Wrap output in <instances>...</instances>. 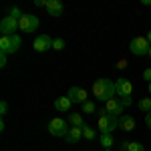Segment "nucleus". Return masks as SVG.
<instances>
[{
	"instance_id": "nucleus-3",
	"label": "nucleus",
	"mask_w": 151,
	"mask_h": 151,
	"mask_svg": "<svg viewBox=\"0 0 151 151\" xmlns=\"http://www.w3.org/2000/svg\"><path fill=\"white\" fill-rule=\"evenodd\" d=\"M149 40H147V36H135L131 42H129V50L135 55V57H145V55H149Z\"/></svg>"
},
{
	"instance_id": "nucleus-33",
	"label": "nucleus",
	"mask_w": 151,
	"mask_h": 151,
	"mask_svg": "<svg viewBox=\"0 0 151 151\" xmlns=\"http://www.w3.org/2000/svg\"><path fill=\"white\" fill-rule=\"evenodd\" d=\"M147 91H149V95H151V83H149V85H147Z\"/></svg>"
},
{
	"instance_id": "nucleus-20",
	"label": "nucleus",
	"mask_w": 151,
	"mask_h": 151,
	"mask_svg": "<svg viewBox=\"0 0 151 151\" xmlns=\"http://www.w3.org/2000/svg\"><path fill=\"white\" fill-rule=\"evenodd\" d=\"M83 113H89V115H93V113H97V105L93 103V101H87V103H83Z\"/></svg>"
},
{
	"instance_id": "nucleus-11",
	"label": "nucleus",
	"mask_w": 151,
	"mask_h": 151,
	"mask_svg": "<svg viewBox=\"0 0 151 151\" xmlns=\"http://www.w3.org/2000/svg\"><path fill=\"white\" fill-rule=\"evenodd\" d=\"M63 10H65V6H63V2L60 0H47V12L48 16H60L63 14Z\"/></svg>"
},
{
	"instance_id": "nucleus-5",
	"label": "nucleus",
	"mask_w": 151,
	"mask_h": 151,
	"mask_svg": "<svg viewBox=\"0 0 151 151\" xmlns=\"http://www.w3.org/2000/svg\"><path fill=\"white\" fill-rule=\"evenodd\" d=\"M18 26H20L22 32H35L36 28L40 26V20H38V16H35V14L24 12L22 16L18 18Z\"/></svg>"
},
{
	"instance_id": "nucleus-23",
	"label": "nucleus",
	"mask_w": 151,
	"mask_h": 151,
	"mask_svg": "<svg viewBox=\"0 0 151 151\" xmlns=\"http://www.w3.org/2000/svg\"><path fill=\"white\" fill-rule=\"evenodd\" d=\"M52 48H55V50H63V48H65V40H63V38H55V40H52Z\"/></svg>"
},
{
	"instance_id": "nucleus-12",
	"label": "nucleus",
	"mask_w": 151,
	"mask_h": 151,
	"mask_svg": "<svg viewBox=\"0 0 151 151\" xmlns=\"http://www.w3.org/2000/svg\"><path fill=\"white\" fill-rule=\"evenodd\" d=\"M119 129H123L125 133H131V131H135V119L127 113H123V115L119 117Z\"/></svg>"
},
{
	"instance_id": "nucleus-8",
	"label": "nucleus",
	"mask_w": 151,
	"mask_h": 151,
	"mask_svg": "<svg viewBox=\"0 0 151 151\" xmlns=\"http://www.w3.org/2000/svg\"><path fill=\"white\" fill-rule=\"evenodd\" d=\"M67 97L73 101V105H75V103L83 105V103H87V101H89V93H87L83 87H70L69 93H67Z\"/></svg>"
},
{
	"instance_id": "nucleus-30",
	"label": "nucleus",
	"mask_w": 151,
	"mask_h": 151,
	"mask_svg": "<svg viewBox=\"0 0 151 151\" xmlns=\"http://www.w3.org/2000/svg\"><path fill=\"white\" fill-rule=\"evenodd\" d=\"M35 4H36V6H38V8H42V6H45V8H47V0H45V2H42V0H36Z\"/></svg>"
},
{
	"instance_id": "nucleus-17",
	"label": "nucleus",
	"mask_w": 151,
	"mask_h": 151,
	"mask_svg": "<svg viewBox=\"0 0 151 151\" xmlns=\"http://www.w3.org/2000/svg\"><path fill=\"white\" fill-rule=\"evenodd\" d=\"M69 123L73 125V127H83V125H85L81 113H69Z\"/></svg>"
},
{
	"instance_id": "nucleus-9",
	"label": "nucleus",
	"mask_w": 151,
	"mask_h": 151,
	"mask_svg": "<svg viewBox=\"0 0 151 151\" xmlns=\"http://www.w3.org/2000/svg\"><path fill=\"white\" fill-rule=\"evenodd\" d=\"M52 40L55 38H50L48 35H38L35 38V42H32V48H35L36 52H47L52 48Z\"/></svg>"
},
{
	"instance_id": "nucleus-35",
	"label": "nucleus",
	"mask_w": 151,
	"mask_h": 151,
	"mask_svg": "<svg viewBox=\"0 0 151 151\" xmlns=\"http://www.w3.org/2000/svg\"><path fill=\"white\" fill-rule=\"evenodd\" d=\"M149 57H151V48H149Z\"/></svg>"
},
{
	"instance_id": "nucleus-25",
	"label": "nucleus",
	"mask_w": 151,
	"mask_h": 151,
	"mask_svg": "<svg viewBox=\"0 0 151 151\" xmlns=\"http://www.w3.org/2000/svg\"><path fill=\"white\" fill-rule=\"evenodd\" d=\"M143 81L151 83V69H145V70H143Z\"/></svg>"
},
{
	"instance_id": "nucleus-7",
	"label": "nucleus",
	"mask_w": 151,
	"mask_h": 151,
	"mask_svg": "<svg viewBox=\"0 0 151 151\" xmlns=\"http://www.w3.org/2000/svg\"><path fill=\"white\" fill-rule=\"evenodd\" d=\"M133 93V83L129 79H117L115 81V95L119 99H125V97H131Z\"/></svg>"
},
{
	"instance_id": "nucleus-14",
	"label": "nucleus",
	"mask_w": 151,
	"mask_h": 151,
	"mask_svg": "<svg viewBox=\"0 0 151 151\" xmlns=\"http://www.w3.org/2000/svg\"><path fill=\"white\" fill-rule=\"evenodd\" d=\"M70 107H73V101H70L67 95H65V97H58L57 101H55V109L60 111V113H69Z\"/></svg>"
},
{
	"instance_id": "nucleus-31",
	"label": "nucleus",
	"mask_w": 151,
	"mask_h": 151,
	"mask_svg": "<svg viewBox=\"0 0 151 151\" xmlns=\"http://www.w3.org/2000/svg\"><path fill=\"white\" fill-rule=\"evenodd\" d=\"M143 6H151V0H143Z\"/></svg>"
},
{
	"instance_id": "nucleus-4",
	"label": "nucleus",
	"mask_w": 151,
	"mask_h": 151,
	"mask_svg": "<svg viewBox=\"0 0 151 151\" xmlns=\"http://www.w3.org/2000/svg\"><path fill=\"white\" fill-rule=\"evenodd\" d=\"M47 129H48V133H50L52 137H67V133H69V125H67V121L60 119V117L50 119Z\"/></svg>"
},
{
	"instance_id": "nucleus-21",
	"label": "nucleus",
	"mask_w": 151,
	"mask_h": 151,
	"mask_svg": "<svg viewBox=\"0 0 151 151\" xmlns=\"http://www.w3.org/2000/svg\"><path fill=\"white\" fill-rule=\"evenodd\" d=\"M113 143H115V141H113V137H111V135H101V145H103L105 149H109V151H111Z\"/></svg>"
},
{
	"instance_id": "nucleus-32",
	"label": "nucleus",
	"mask_w": 151,
	"mask_h": 151,
	"mask_svg": "<svg viewBox=\"0 0 151 151\" xmlns=\"http://www.w3.org/2000/svg\"><path fill=\"white\" fill-rule=\"evenodd\" d=\"M145 36H147V40H149V45H151V30H149V32H147Z\"/></svg>"
},
{
	"instance_id": "nucleus-24",
	"label": "nucleus",
	"mask_w": 151,
	"mask_h": 151,
	"mask_svg": "<svg viewBox=\"0 0 151 151\" xmlns=\"http://www.w3.org/2000/svg\"><path fill=\"white\" fill-rule=\"evenodd\" d=\"M6 113H8V103H6V101H2V103H0V115L4 117Z\"/></svg>"
},
{
	"instance_id": "nucleus-19",
	"label": "nucleus",
	"mask_w": 151,
	"mask_h": 151,
	"mask_svg": "<svg viewBox=\"0 0 151 151\" xmlns=\"http://www.w3.org/2000/svg\"><path fill=\"white\" fill-rule=\"evenodd\" d=\"M83 137L87 141H93L95 137H97V129L89 127V125H83Z\"/></svg>"
},
{
	"instance_id": "nucleus-29",
	"label": "nucleus",
	"mask_w": 151,
	"mask_h": 151,
	"mask_svg": "<svg viewBox=\"0 0 151 151\" xmlns=\"http://www.w3.org/2000/svg\"><path fill=\"white\" fill-rule=\"evenodd\" d=\"M145 125L151 129V113H147V115H145Z\"/></svg>"
},
{
	"instance_id": "nucleus-15",
	"label": "nucleus",
	"mask_w": 151,
	"mask_h": 151,
	"mask_svg": "<svg viewBox=\"0 0 151 151\" xmlns=\"http://www.w3.org/2000/svg\"><path fill=\"white\" fill-rule=\"evenodd\" d=\"M65 139L69 141V143H79L83 139V127H70Z\"/></svg>"
},
{
	"instance_id": "nucleus-13",
	"label": "nucleus",
	"mask_w": 151,
	"mask_h": 151,
	"mask_svg": "<svg viewBox=\"0 0 151 151\" xmlns=\"http://www.w3.org/2000/svg\"><path fill=\"white\" fill-rule=\"evenodd\" d=\"M14 45H12V36H0V55H14Z\"/></svg>"
},
{
	"instance_id": "nucleus-2",
	"label": "nucleus",
	"mask_w": 151,
	"mask_h": 151,
	"mask_svg": "<svg viewBox=\"0 0 151 151\" xmlns=\"http://www.w3.org/2000/svg\"><path fill=\"white\" fill-rule=\"evenodd\" d=\"M97 129H99V133L101 135H111V131H115L119 129V117H113L107 113V109H101V111H97Z\"/></svg>"
},
{
	"instance_id": "nucleus-26",
	"label": "nucleus",
	"mask_w": 151,
	"mask_h": 151,
	"mask_svg": "<svg viewBox=\"0 0 151 151\" xmlns=\"http://www.w3.org/2000/svg\"><path fill=\"white\" fill-rule=\"evenodd\" d=\"M129 63L127 60H125V58H121V60H119V63H117V69H125V67H127Z\"/></svg>"
},
{
	"instance_id": "nucleus-16",
	"label": "nucleus",
	"mask_w": 151,
	"mask_h": 151,
	"mask_svg": "<svg viewBox=\"0 0 151 151\" xmlns=\"http://www.w3.org/2000/svg\"><path fill=\"white\" fill-rule=\"evenodd\" d=\"M123 149H127V151H145V147H143V143H139V141H123Z\"/></svg>"
},
{
	"instance_id": "nucleus-6",
	"label": "nucleus",
	"mask_w": 151,
	"mask_h": 151,
	"mask_svg": "<svg viewBox=\"0 0 151 151\" xmlns=\"http://www.w3.org/2000/svg\"><path fill=\"white\" fill-rule=\"evenodd\" d=\"M16 30H20L16 18L4 16V18L0 20V32H2V36H12V35H16Z\"/></svg>"
},
{
	"instance_id": "nucleus-34",
	"label": "nucleus",
	"mask_w": 151,
	"mask_h": 151,
	"mask_svg": "<svg viewBox=\"0 0 151 151\" xmlns=\"http://www.w3.org/2000/svg\"><path fill=\"white\" fill-rule=\"evenodd\" d=\"M119 151H127V149H123V147H121V149H119Z\"/></svg>"
},
{
	"instance_id": "nucleus-1",
	"label": "nucleus",
	"mask_w": 151,
	"mask_h": 151,
	"mask_svg": "<svg viewBox=\"0 0 151 151\" xmlns=\"http://www.w3.org/2000/svg\"><path fill=\"white\" fill-rule=\"evenodd\" d=\"M93 95L97 101H111L115 97V81H109V79H97L93 83Z\"/></svg>"
},
{
	"instance_id": "nucleus-27",
	"label": "nucleus",
	"mask_w": 151,
	"mask_h": 151,
	"mask_svg": "<svg viewBox=\"0 0 151 151\" xmlns=\"http://www.w3.org/2000/svg\"><path fill=\"white\" fill-rule=\"evenodd\" d=\"M6 60H8V55H0V67H6Z\"/></svg>"
},
{
	"instance_id": "nucleus-18",
	"label": "nucleus",
	"mask_w": 151,
	"mask_h": 151,
	"mask_svg": "<svg viewBox=\"0 0 151 151\" xmlns=\"http://www.w3.org/2000/svg\"><path fill=\"white\" fill-rule=\"evenodd\" d=\"M137 107H139L141 113H151V97H145V99H141L139 103H137Z\"/></svg>"
},
{
	"instance_id": "nucleus-10",
	"label": "nucleus",
	"mask_w": 151,
	"mask_h": 151,
	"mask_svg": "<svg viewBox=\"0 0 151 151\" xmlns=\"http://www.w3.org/2000/svg\"><path fill=\"white\" fill-rule=\"evenodd\" d=\"M105 109H107V113H109V115L121 117V115H123V111H125V105H123V101H121V99L113 97L111 101H107V103H105Z\"/></svg>"
},
{
	"instance_id": "nucleus-28",
	"label": "nucleus",
	"mask_w": 151,
	"mask_h": 151,
	"mask_svg": "<svg viewBox=\"0 0 151 151\" xmlns=\"http://www.w3.org/2000/svg\"><path fill=\"white\" fill-rule=\"evenodd\" d=\"M121 101H123V105H125V107H129V105L133 103V99H131V97H125V99H121Z\"/></svg>"
},
{
	"instance_id": "nucleus-22",
	"label": "nucleus",
	"mask_w": 151,
	"mask_h": 151,
	"mask_svg": "<svg viewBox=\"0 0 151 151\" xmlns=\"http://www.w3.org/2000/svg\"><path fill=\"white\" fill-rule=\"evenodd\" d=\"M22 14H24V12H20V8H18V6H12V8H10V12H8V16L16 18V20H18V18H20Z\"/></svg>"
},
{
	"instance_id": "nucleus-36",
	"label": "nucleus",
	"mask_w": 151,
	"mask_h": 151,
	"mask_svg": "<svg viewBox=\"0 0 151 151\" xmlns=\"http://www.w3.org/2000/svg\"><path fill=\"white\" fill-rule=\"evenodd\" d=\"M105 151H109V149H105Z\"/></svg>"
}]
</instances>
